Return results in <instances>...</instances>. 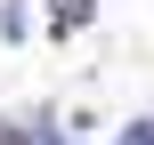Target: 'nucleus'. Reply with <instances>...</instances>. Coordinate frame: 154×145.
I'll use <instances>...</instances> for the list:
<instances>
[{
  "label": "nucleus",
  "instance_id": "nucleus-1",
  "mask_svg": "<svg viewBox=\"0 0 154 145\" xmlns=\"http://www.w3.org/2000/svg\"><path fill=\"white\" fill-rule=\"evenodd\" d=\"M49 16H57V24L73 32V24H89V0H49Z\"/></svg>",
  "mask_w": 154,
  "mask_h": 145
},
{
  "label": "nucleus",
  "instance_id": "nucleus-2",
  "mask_svg": "<svg viewBox=\"0 0 154 145\" xmlns=\"http://www.w3.org/2000/svg\"><path fill=\"white\" fill-rule=\"evenodd\" d=\"M114 145H154V121H130V129H122Z\"/></svg>",
  "mask_w": 154,
  "mask_h": 145
}]
</instances>
